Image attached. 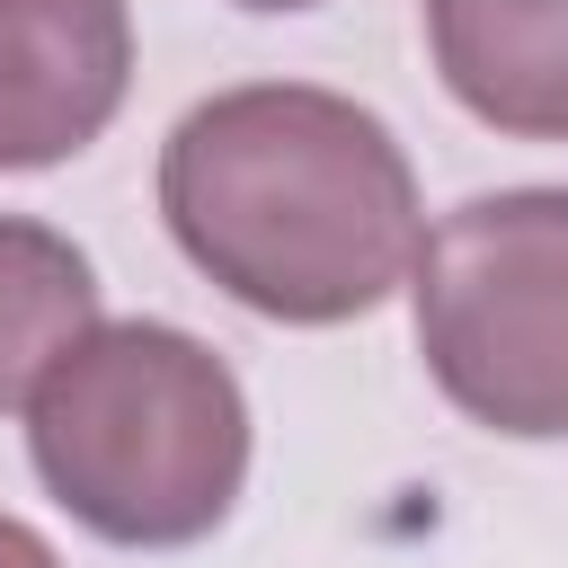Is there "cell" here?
<instances>
[{
    "mask_svg": "<svg viewBox=\"0 0 568 568\" xmlns=\"http://www.w3.org/2000/svg\"><path fill=\"white\" fill-rule=\"evenodd\" d=\"M160 213L240 311L293 328L364 320L426 248L390 124L302 80H248L186 106L160 142Z\"/></svg>",
    "mask_w": 568,
    "mask_h": 568,
    "instance_id": "cell-1",
    "label": "cell"
},
{
    "mask_svg": "<svg viewBox=\"0 0 568 568\" xmlns=\"http://www.w3.org/2000/svg\"><path fill=\"white\" fill-rule=\"evenodd\" d=\"M36 479L71 524L124 550L204 541L248 479V399L231 364L160 320H98L27 399Z\"/></svg>",
    "mask_w": 568,
    "mask_h": 568,
    "instance_id": "cell-2",
    "label": "cell"
},
{
    "mask_svg": "<svg viewBox=\"0 0 568 568\" xmlns=\"http://www.w3.org/2000/svg\"><path fill=\"white\" fill-rule=\"evenodd\" d=\"M417 355L435 390L515 444L568 435V186L453 204L417 266Z\"/></svg>",
    "mask_w": 568,
    "mask_h": 568,
    "instance_id": "cell-3",
    "label": "cell"
},
{
    "mask_svg": "<svg viewBox=\"0 0 568 568\" xmlns=\"http://www.w3.org/2000/svg\"><path fill=\"white\" fill-rule=\"evenodd\" d=\"M133 89L124 0H0V169L89 151Z\"/></svg>",
    "mask_w": 568,
    "mask_h": 568,
    "instance_id": "cell-4",
    "label": "cell"
},
{
    "mask_svg": "<svg viewBox=\"0 0 568 568\" xmlns=\"http://www.w3.org/2000/svg\"><path fill=\"white\" fill-rule=\"evenodd\" d=\"M426 44L479 124L568 142V0H426Z\"/></svg>",
    "mask_w": 568,
    "mask_h": 568,
    "instance_id": "cell-5",
    "label": "cell"
},
{
    "mask_svg": "<svg viewBox=\"0 0 568 568\" xmlns=\"http://www.w3.org/2000/svg\"><path fill=\"white\" fill-rule=\"evenodd\" d=\"M98 328L89 257L27 213H0V408H27L36 382Z\"/></svg>",
    "mask_w": 568,
    "mask_h": 568,
    "instance_id": "cell-6",
    "label": "cell"
},
{
    "mask_svg": "<svg viewBox=\"0 0 568 568\" xmlns=\"http://www.w3.org/2000/svg\"><path fill=\"white\" fill-rule=\"evenodd\" d=\"M0 568H62V559H53V541H44L36 524L0 515Z\"/></svg>",
    "mask_w": 568,
    "mask_h": 568,
    "instance_id": "cell-7",
    "label": "cell"
},
{
    "mask_svg": "<svg viewBox=\"0 0 568 568\" xmlns=\"http://www.w3.org/2000/svg\"><path fill=\"white\" fill-rule=\"evenodd\" d=\"M231 9H266L275 18V9H320V0H231Z\"/></svg>",
    "mask_w": 568,
    "mask_h": 568,
    "instance_id": "cell-8",
    "label": "cell"
}]
</instances>
